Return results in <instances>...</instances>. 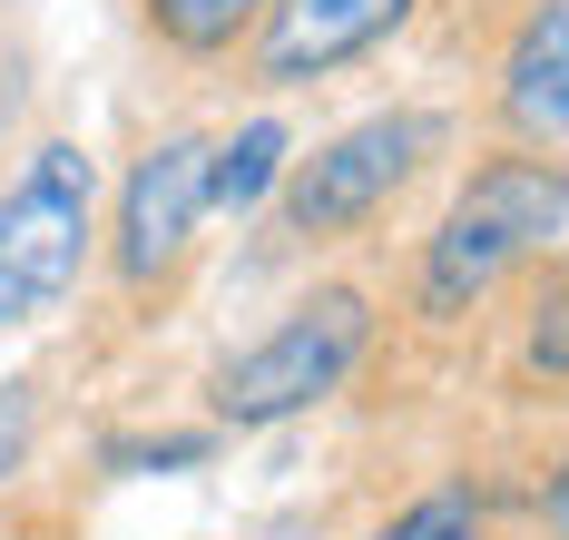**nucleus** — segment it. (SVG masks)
<instances>
[{"instance_id": "ddd939ff", "label": "nucleus", "mask_w": 569, "mask_h": 540, "mask_svg": "<svg viewBox=\"0 0 569 540\" xmlns=\"http://www.w3.org/2000/svg\"><path fill=\"white\" fill-rule=\"evenodd\" d=\"M30 452H40V383L10 373V383H0V481L30 472Z\"/></svg>"}, {"instance_id": "7ed1b4c3", "label": "nucleus", "mask_w": 569, "mask_h": 540, "mask_svg": "<svg viewBox=\"0 0 569 540\" xmlns=\"http://www.w3.org/2000/svg\"><path fill=\"white\" fill-rule=\"evenodd\" d=\"M373 334H383V314H373L363 286H343V276L335 286H305L256 344H236V354L207 373V422H217V432H276V422L335 403L343 383L363 373Z\"/></svg>"}, {"instance_id": "dca6fc26", "label": "nucleus", "mask_w": 569, "mask_h": 540, "mask_svg": "<svg viewBox=\"0 0 569 540\" xmlns=\"http://www.w3.org/2000/svg\"><path fill=\"white\" fill-rule=\"evenodd\" d=\"M256 540H315V521H305V511H284V521H266Z\"/></svg>"}, {"instance_id": "f03ea898", "label": "nucleus", "mask_w": 569, "mask_h": 540, "mask_svg": "<svg viewBox=\"0 0 569 540\" xmlns=\"http://www.w3.org/2000/svg\"><path fill=\"white\" fill-rule=\"evenodd\" d=\"M452 148V119L442 109H373V119H343L335 138H315L305 158H284L276 178V237L325 256V246H353L363 227H383L412 178Z\"/></svg>"}, {"instance_id": "f257e3e1", "label": "nucleus", "mask_w": 569, "mask_h": 540, "mask_svg": "<svg viewBox=\"0 0 569 540\" xmlns=\"http://www.w3.org/2000/svg\"><path fill=\"white\" fill-rule=\"evenodd\" d=\"M560 246H569V158L491 148L442 197L432 237L412 246V314L422 324H471L501 286H520Z\"/></svg>"}, {"instance_id": "9d476101", "label": "nucleus", "mask_w": 569, "mask_h": 540, "mask_svg": "<svg viewBox=\"0 0 569 540\" xmlns=\"http://www.w3.org/2000/svg\"><path fill=\"white\" fill-rule=\"evenodd\" d=\"M138 20L168 40L177 60H236L266 20V0H138Z\"/></svg>"}, {"instance_id": "9b49d317", "label": "nucleus", "mask_w": 569, "mask_h": 540, "mask_svg": "<svg viewBox=\"0 0 569 540\" xmlns=\"http://www.w3.org/2000/svg\"><path fill=\"white\" fill-rule=\"evenodd\" d=\"M363 540H491V511H481L471 481H432V491H412L402 511H383Z\"/></svg>"}, {"instance_id": "39448f33", "label": "nucleus", "mask_w": 569, "mask_h": 540, "mask_svg": "<svg viewBox=\"0 0 569 540\" xmlns=\"http://www.w3.org/2000/svg\"><path fill=\"white\" fill-rule=\"evenodd\" d=\"M197 227H207V128H158V138L128 158L109 217H99V256H109L118 296L158 304L177 276H187Z\"/></svg>"}, {"instance_id": "1a4fd4ad", "label": "nucleus", "mask_w": 569, "mask_h": 540, "mask_svg": "<svg viewBox=\"0 0 569 540\" xmlns=\"http://www.w3.org/2000/svg\"><path fill=\"white\" fill-rule=\"evenodd\" d=\"M511 373H520V393H569V246L530 266V304H520Z\"/></svg>"}, {"instance_id": "6e6552de", "label": "nucleus", "mask_w": 569, "mask_h": 540, "mask_svg": "<svg viewBox=\"0 0 569 540\" xmlns=\"http://www.w3.org/2000/svg\"><path fill=\"white\" fill-rule=\"evenodd\" d=\"M284 158H295V128L266 109V119H236L227 138H207V217H256L276 197Z\"/></svg>"}, {"instance_id": "0eeeda50", "label": "nucleus", "mask_w": 569, "mask_h": 540, "mask_svg": "<svg viewBox=\"0 0 569 540\" xmlns=\"http://www.w3.org/2000/svg\"><path fill=\"white\" fill-rule=\"evenodd\" d=\"M491 119H501V148L569 158V0H520L491 60Z\"/></svg>"}, {"instance_id": "f8f14e48", "label": "nucleus", "mask_w": 569, "mask_h": 540, "mask_svg": "<svg viewBox=\"0 0 569 540\" xmlns=\"http://www.w3.org/2000/svg\"><path fill=\"white\" fill-rule=\"evenodd\" d=\"M217 442H227L217 422H197V432H118V442H109V472H197Z\"/></svg>"}, {"instance_id": "2eb2a0df", "label": "nucleus", "mask_w": 569, "mask_h": 540, "mask_svg": "<svg viewBox=\"0 0 569 540\" xmlns=\"http://www.w3.org/2000/svg\"><path fill=\"white\" fill-rule=\"evenodd\" d=\"M540 531L569 540V462H550V481H540Z\"/></svg>"}, {"instance_id": "423d86ee", "label": "nucleus", "mask_w": 569, "mask_h": 540, "mask_svg": "<svg viewBox=\"0 0 569 540\" xmlns=\"http://www.w3.org/2000/svg\"><path fill=\"white\" fill-rule=\"evenodd\" d=\"M412 10L422 0H266V20H256V79L266 89H315V79H335V69L373 60L383 40L412 30Z\"/></svg>"}, {"instance_id": "4468645a", "label": "nucleus", "mask_w": 569, "mask_h": 540, "mask_svg": "<svg viewBox=\"0 0 569 540\" xmlns=\"http://www.w3.org/2000/svg\"><path fill=\"white\" fill-rule=\"evenodd\" d=\"M20 109H30V79H20V60L0 50V158H10V138H20Z\"/></svg>"}, {"instance_id": "20e7f679", "label": "nucleus", "mask_w": 569, "mask_h": 540, "mask_svg": "<svg viewBox=\"0 0 569 540\" xmlns=\"http://www.w3.org/2000/svg\"><path fill=\"white\" fill-rule=\"evenodd\" d=\"M99 266V158L79 138H30L0 178V334L50 324Z\"/></svg>"}]
</instances>
